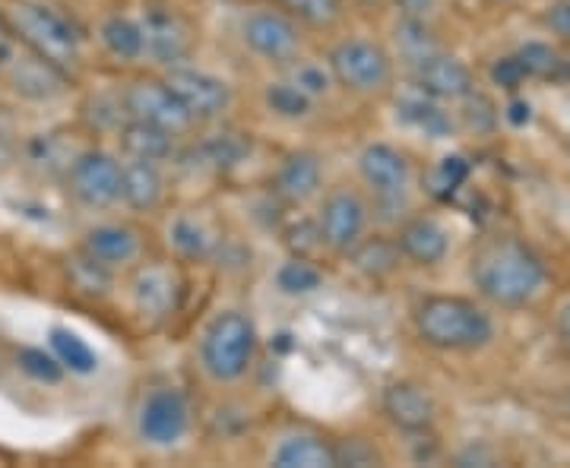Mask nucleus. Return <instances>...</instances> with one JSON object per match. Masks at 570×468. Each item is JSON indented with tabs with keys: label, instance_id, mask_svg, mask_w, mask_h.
Instances as JSON below:
<instances>
[{
	"label": "nucleus",
	"instance_id": "nucleus-18",
	"mask_svg": "<svg viewBox=\"0 0 570 468\" xmlns=\"http://www.w3.org/2000/svg\"><path fill=\"white\" fill-rule=\"evenodd\" d=\"M396 247L400 253L412 260L415 266H438L450 250V235L444 225L431 216H415L409 219L400 235H396Z\"/></svg>",
	"mask_w": 570,
	"mask_h": 468
},
{
	"label": "nucleus",
	"instance_id": "nucleus-21",
	"mask_svg": "<svg viewBox=\"0 0 570 468\" xmlns=\"http://www.w3.org/2000/svg\"><path fill=\"white\" fill-rule=\"evenodd\" d=\"M276 468H336V447L317 434H292L273 449Z\"/></svg>",
	"mask_w": 570,
	"mask_h": 468
},
{
	"label": "nucleus",
	"instance_id": "nucleus-9",
	"mask_svg": "<svg viewBox=\"0 0 570 468\" xmlns=\"http://www.w3.org/2000/svg\"><path fill=\"white\" fill-rule=\"evenodd\" d=\"M121 108L130 121L163 127L175 137L197 123L187 114V108L175 99V92L165 86V80H134L124 89Z\"/></svg>",
	"mask_w": 570,
	"mask_h": 468
},
{
	"label": "nucleus",
	"instance_id": "nucleus-2",
	"mask_svg": "<svg viewBox=\"0 0 570 468\" xmlns=\"http://www.w3.org/2000/svg\"><path fill=\"white\" fill-rule=\"evenodd\" d=\"M0 26L39 54L41 61L55 63L61 73L73 77L80 67V32L63 20L58 10L36 3V0H3L0 3Z\"/></svg>",
	"mask_w": 570,
	"mask_h": 468
},
{
	"label": "nucleus",
	"instance_id": "nucleus-10",
	"mask_svg": "<svg viewBox=\"0 0 570 468\" xmlns=\"http://www.w3.org/2000/svg\"><path fill=\"white\" fill-rule=\"evenodd\" d=\"M367 216L371 212H367L365 197L358 190H348V187L330 190L321 203V216H317L324 247H330L333 253H348L365 238Z\"/></svg>",
	"mask_w": 570,
	"mask_h": 468
},
{
	"label": "nucleus",
	"instance_id": "nucleus-27",
	"mask_svg": "<svg viewBox=\"0 0 570 468\" xmlns=\"http://www.w3.org/2000/svg\"><path fill=\"white\" fill-rule=\"evenodd\" d=\"M279 10L311 29H333L343 20V0H276Z\"/></svg>",
	"mask_w": 570,
	"mask_h": 468
},
{
	"label": "nucleus",
	"instance_id": "nucleus-37",
	"mask_svg": "<svg viewBox=\"0 0 570 468\" xmlns=\"http://www.w3.org/2000/svg\"><path fill=\"white\" fill-rule=\"evenodd\" d=\"M374 462H381V452L371 447L367 440L352 437L343 447H336V466H374Z\"/></svg>",
	"mask_w": 570,
	"mask_h": 468
},
{
	"label": "nucleus",
	"instance_id": "nucleus-43",
	"mask_svg": "<svg viewBox=\"0 0 570 468\" xmlns=\"http://www.w3.org/2000/svg\"><path fill=\"white\" fill-rule=\"evenodd\" d=\"M510 121H513V123L530 121V104H523V102L510 104Z\"/></svg>",
	"mask_w": 570,
	"mask_h": 468
},
{
	"label": "nucleus",
	"instance_id": "nucleus-24",
	"mask_svg": "<svg viewBox=\"0 0 570 468\" xmlns=\"http://www.w3.org/2000/svg\"><path fill=\"white\" fill-rule=\"evenodd\" d=\"M393 39H396L400 58H403L409 67L428 61L431 54L441 51V41L434 39L428 20H415V17H403V20L396 22V36H393Z\"/></svg>",
	"mask_w": 570,
	"mask_h": 468
},
{
	"label": "nucleus",
	"instance_id": "nucleus-34",
	"mask_svg": "<svg viewBox=\"0 0 570 468\" xmlns=\"http://www.w3.org/2000/svg\"><path fill=\"white\" fill-rule=\"evenodd\" d=\"M406 121H412L415 127H422L428 133H434V137H448L450 133V118L438 108L434 102H425V99H415V102L403 104V111H400Z\"/></svg>",
	"mask_w": 570,
	"mask_h": 468
},
{
	"label": "nucleus",
	"instance_id": "nucleus-42",
	"mask_svg": "<svg viewBox=\"0 0 570 468\" xmlns=\"http://www.w3.org/2000/svg\"><path fill=\"white\" fill-rule=\"evenodd\" d=\"M558 336H561V342H564L570 351V301L561 307V313H558Z\"/></svg>",
	"mask_w": 570,
	"mask_h": 468
},
{
	"label": "nucleus",
	"instance_id": "nucleus-15",
	"mask_svg": "<svg viewBox=\"0 0 570 468\" xmlns=\"http://www.w3.org/2000/svg\"><path fill=\"white\" fill-rule=\"evenodd\" d=\"M82 253L99 263L102 269H124L137 263L142 253V235L127 222H105L86 231L82 238Z\"/></svg>",
	"mask_w": 570,
	"mask_h": 468
},
{
	"label": "nucleus",
	"instance_id": "nucleus-32",
	"mask_svg": "<svg viewBox=\"0 0 570 468\" xmlns=\"http://www.w3.org/2000/svg\"><path fill=\"white\" fill-rule=\"evenodd\" d=\"M469 178V165L466 159H460V156H448V159H441L438 168L428 175V190L434 193V197H441V200H448L450 193L460 187V183Z\"/></svg>",
	"mask_w": 570,
	"mask_h": 468
},
{
	"label": "nucleus",
	"instance_id": "nucleus-22",
	"mask_svg": "<svg viewBox=\"0 0 570 468\" xmlns=\"http://www.w3.org/2000/svg\"><path fill=\"white\" fill-rule=\"evenodd\" d=\"M121 149L127 152V159L159 165L175 152V133L153 127V123L127 121L121 130Z\"/></svg>",
	"mask_w": 570,
	"mask_h": 468
},
{
	"label": "nucleus",
	"instance_id": "nucleus-16",
	"mask_svg": "<svg viewBox=\"0 0 570 468\" xmlns=\"http://www.w3.org/2000/svg\"><path fill=\"white\" fill-rule=\"evenodd\" d=\"M381 408L387 415L393 428L406 430V434H422L434 425L438 418V402L425 387L412 384V380H396L384 389Z\"/></svg>",
	"mask_w": 570,
	"mask_h": 468
},
{
	"label": "nucleus",
	"instance_id": "nucleus-13",
	"mask_svg": "<svg viewBox=\"0 0 570 468\" xmlns=\"http://www.w3.org/2000/svg\"><path fill=\"white\" fill-rule=\"evenodd\" d=\"M358 171H362V181L371 187L374 200L381 206H396L406 200L412 168H409V159L396 146H365L362 156H358Z\"/></svg>",
	"mask_w": 570,
	"mask_h": 468
},
{
	"label": "nucleus",
	"instance_id": "nucleus-12",
	"mask_svg": "<svg viewBox=\"0 0 570 468\" xmlns=\"http://www.w3.org/2000/svg\"><path fill=\"white\" fill-rule=\"evenodd\" d=\"M165 86L175 92V99L187 108V114L194 121H216L223 118L225 108L232 102V92L219 77L194 70V67H168L165 73Z\"/></svg>",
	"mask_w": 570,
	"mask_h": 468
},
{
	"label": "nucleus",
	"instance_id": "nucleus-30",
	"mask_svg": "<svg viewBox=\"0 0 570 468\" xmlns=\"http://www.w3.org/2000/svg\"><path fill=\"white\" fill-rule=\"evenodd\" d=\"M324 282V272L311 263L307 257H295L276 272V286L283 288L285 295H311Z\"/></svg>",
	"mask_w": 570,
	"mask_h": 468
},
{
	"label": "nucleus",
	"instance_id": "nucleus-39",
	"mask_svg": "<svg viewBox=\"0 0 570 468\" xmlns=\"http://www.w3.org/2000/svg\"><path fill=\"white\" fill-rule=\"evenodd\" d=\"M542 22L549 26L558 39L570 41V0H558L554 7H549V10H546V17H542Z\"/></svg>",
	"mask_w": 570,
	"mask_h": 468
},
{
	"label": "nucleus",
	"instance_id": "nucleus-26",
	"mask_svg": "<svg viewBox=\"0 0 570 468\" xmlns=\"http://www.w3.org/2000/svg\"><path fill=\"white\" fill-rule=\"evenodd\" d=\"M48 342H51V351H55V358L61 361V367L73 370V374H92V370L99 367V355L89 348L86 339H80V336L70 332V329H61V326L51 329Z\"/></svg>",
	"mask_w": 570,
	"mask_h": 468
},
{
	"label": "nucleus",
	"instance_id": "nucleus-7",
	"mask_svg": "<svg viewBox=\"0 0 570 468\" xmlns=\"http://www.w3.org/2000/svg\"><path fill=\"white\" fill-rule=\"evenodd\" d=\"M67 190L86 209H108L121 200V162L102 149H86L67 168Z\"/></svg>",
	"mask_w": 570,
	"mask_h": 468
},
{
	"label": "nucleus",
	"instance_id": "nucleus-6",
	"mask_svg": "<svg viewBox=\"0 0 570 468\" xmlns=\"http://www.w3.org/2000/svg\"><path fill=\"white\" fill-rule=\"evenodd\" d=\"M330 77L340 82L348 92H358V96H374V92H384L393 80V58L387 54L384 44L371 39H346L340 41L330 58Z\"/></svg>",
	"mask_w": 570,
	"mask_h": 468
},
{
	"label": "nucleus",
	"instance_id": "nucleus-44",
	"mask_svg": "<svg viewBox=\"0 0 570 468\" xmlns=\"http://www.w3.org/2000/svg\"><path fill=\"white\" fill-rule=\"evenodd\" d=\"M564 406L570 408V387H568V392H564Z\"/></svg>",
	"mask_w": 570,
	"mask_h": 468
},
{
	"label": "nucleus",
	"instance_id": "nucleus-38",
	"mask_svg": "<svg viewBox=\"0 0 570 468\" xmlns=\"http://www.w3.org/2000/svg\"><path fill=\"white\" fill-rule=\"evenodd\" d=\"M491 80L498 82V86H504V89H517V86H523V80H527V70L520 67L517 54L513 58H501V61H494V67H491Z\"/></svg>",
	"mask_w": 570,
	"mask_h": 468
},
{
	"label": "nucleus",
	"instance_id": "nucleus-19",
	"mask_svg": "<svg viewBox=\"0 0 570 468\" xmlns=\"http://www.w3.org/2000/svg\"><path fill=\"white\" fill-rule=\"evenodd\" d=\"M142 41H146V51L159 63H168V67H178L194 51L190 29L171 13H153L149 20L142 22Z\"/></svg>",
	"mask_w": 570,
	"mask_h": 468
},
{
	"label": "nucleus",
	"instance_id": "nucleus-25",
	"mask_svg": "<svg viewBox=\"0 0 570 468\" xmlns=\"http://www.w3.org/2000/svg\"><path fill=\"white\" fill-rule=\"evenodd\" d=\"M99 39H102L105 51L115 54L118 61H137L146 54V41H142V26L140 22L127 20V17H111L102 22L99 29Z\"/></svg>",
	"mask_w": 570,
	"mask_h": 468
},
{
	"label": "nucleus",
	"instance_id": "nucleus-46",
	"mask_svg": "<svg viewBox=\"0 0 570 468\" xmlns=\"http://www.w3.org/2000/svg\"><path fill=\"white\" fill-rule=\"evenodd\" d=\"M494 3H508V0H494Z\"/></svg>",
	"mask_w": 570,
	"mask_h": 468
},
{
	"label": "nucleus",
	"instance_id": "nucleus-40",
	"mask_svg": "<svg viewBox=\"0 0 570 468\" xmlns=\"http://www.w3.org/2000/svg\"><path fill=\"white\" fill-rule=\"evenodd\" d=\"M403 17H415V20H428L438 10V0H396Z\"/></svg>",
	"mask_w": 570,
	"mask_h": 468
},
{
	"label": "nucleus",
	"instance_id": "nucleus-14",
	"mask_svg": "<svg viewBox=\"0 0 570 468\" xmlns=\"http://www.w3.org/2000/svg\"><path fill=\"white\" fill-rule=\"evenodd\" d=\"M412 80L419 86V92L438 102H453V99H466L475 89V77L460 58H450L444 51L431 54L428 61L412 67Z\"/></svg>",
	"mask_w": 570,
	"mask_h": 468
},
{
	"label": "nucleus",
	"instance_id": "nucleus-20",
	"mask_svg": "<svg viewBox=\"0 0 570 468\" xmlns=\"http://www.w3.org/2000/svg\"><path fill=\"white\" fill-rule=\"evenodd\" d=\"M165 181L156 162L130 159L121 165V200L137 212H149L163 203Z\"/></svg>",
	"mask_w": 570,
	"mask_h": 468
},
{
	"label": "nucleus",
	"instance_id": "nucleus-45",
	"mask_svg": "<svg viewBox=\"0 0 570 468\" xmlns=\"http://www.w3.org/2000/svg\"><path fill=\"white\" fill-rule=\"evenodd\" d=\"M362 3H381V0H362Z\"/></svg>",
	"mask_w": 570,
	"mask_h": 468
},
{
	"label": "nucleus",
	"instance_id": "nucleus-17",
	"mask_svg": "<svg viewBox=\"0 0 570 468\" xmlns=\"http://www.w3.org/2000/svg\"><path fill=\"white\" fill-rule=\"evenodd\" d=\"M324 181V165L317 152H288L279 168H276V178H273V193L283 200V203H305L311 200Z\"/></svg>",
	"mask_w": 570,
	"mask_h": 468
},
{
	"label": "nucleus",
	"instance_id": "nucleus-36",
	"mask_svg": "<svg viewBox=\"0 0 570 468\" xmlns=\"http://www.w3.org/2000/svg\"><path fill=\"white\" fill-rule=\"evenodd\" d=\"M171 238H175V247L181 250L184 257H204L206 250H209L206 231L197 222H190V219H181V222L175 225Z\"/></svg>",
	"mask_w": 570,
	"mask_h": 468
},
{
	"label": "nucleus",
	"instance_id": "nucleus-23",
	"mask_svg": "<svg viewBox=\"0 0 570 468\" xmlns=\"http://www.w3.org/2000/svg\"><path fill=\"white\" fill-rule=\"evenodd\" d=\"M175 276L165 266H142L137 282H134V295H137V307L146 317H168L175 307Z\"/></svg>",
	"mask_w": 570,
	"mask_h": 468
},
{
	"label": "nucleus",
	"instance_id": "nucleus-31",
	"mask_svg": "<svg viewBox=\"0 0 570 468\" xmlns=\"http://www.w3.org/2000/svg\"><path fill=\"white\" fill-rule=\"evenodd\" d=\"M285 82H292L305 99H311V102H317L321 96H326L330 92V82H333V77H330V67H321V63H311V61H298L288 67V77H285Z\"/></svg>",
	"mask_w": 570,
	"mask_h": 468
},
{
	"label": "nucleus",
	"instance_id": "nucleus-3",
	"mask_svg": "<svg viewBox=\"0 0 570 468\" xmlns=\"http://www.w3.org/2000/svg\"><path fill=\"white\" fill-rule=\"evenodd\" d=\"M415 332L425 346L438 351H475L494 336L491 317L469 298L434 295L415 310Z\"/></svg>",
	"mask_w": 570,
	"mask_h": 468
},
{
	"label": "nucleus",
	"instance_id": "nucleus-29",
	"mask_svg": "<svg viewBox=\"0 0 570 468\" xmlns=\"http://www.w3.org/2000/svg\"><path fill=\"white\" fill-rule=\"evenodd\" d=\"M517 61L527 70V77H539V80H551V77H561L564 73V61L561 54L546 44V41H530L517 51Z\"/></svg>",
	"mask_w": 570,
	"mask_h": 468
},
{
	"label": "nucleus",
	"instance_id": "nucleus-33",
	"mask_svg": "<svg viewBox=\"0 0 570 468\" xmlns=\"http://www.w3.org/2000/svg\"><path fill=\"white\" fill-rule=\"evenodd\" d=\"M266 104L279 114V118H305L307 111H311V99H305L292 82H273L269 89H266Z\"/></svg>",
	"mask_w": 570,
	"mask_h": 468
},
{
	"label": "nucleus",
	"instance_id": "nucleus-4",
	"mask_svg": "<svg viewBox=\"0 0 570 468\" xmlns=\"http://www.w3.org/2000/svg\"><path fill=\"white\" fill-rule=\"evenodd\" d=\"M257 326L242 310H223L213 317L200 339V365L219 384H235L247 374L257 355Z\"/></svg>",
	"mask_w": 570,
	"mask_h": 468
},
{
	"label": "nucleus",
	"instance_id": "nucleus-5",
	"mask_svg": "<svg viewBox=\"0 0 570 468\" xmlns=\"http://www.w3.org/2000/svg\"><path fill=\"white\" fill-rule=\"evenodd\" d=\"M0 80L29 102H55L70 86L67 73H61L55 63L41 61L29 48H22L3 26H0Z\"/></svg>",
	"mask_w": 570,
	"mask_h": 468
},
{
	"label": "nucleus",
	"instance_id": "nucleus-1",
	"mask_svg": "<svg viewBox=\"0 0 570 468\" xmlns=\"http://www.w3.org/2000/svg\"><path fill=\"white\" fill-rule=\"evenodd\" d=\"M469 276L498 307H523L546 286V266L517 238H489L472 250Z\"/></svg>",
	"mask_w": 570,
	"mask_h": 468
},
{
	"label": "nucleus",
	"instance_id": "nucleus-11",
	"mask_svg": "<svg viewBox=\"0 0 570 468\" xmlns=\"http://www.w3.org/2000/svg\"><path fill=\"white\" fill-rule=\"evenodd\" d=\"M242 39L257 58L269 63H292L302 51L298 22L283 10H254L242 22Z\"/></svg>",
	"mask_w": 570,
	"mask_h": 468
},
{
	"label": "nucleus",
	"instance_id": "nucleus-41",
	"mask_svg": "<svg viewBox=\"0 0 570 468\" xmlns=\"http://www.w3.org/2000/svg\"><path fill=\"white\" fill-rule=\"evenodd\" d=\"M456 466H491V452L469 447L466 452H460V456H456Z\"/></svg>",
	"mask_w": 570,
	"mask_h": 468
},
{
	"label": "nucleus",
	"instance_id": "nucleus-28",
	"mask_svg": "<svg viewBox=\"0 0 570 468\" xmlns=\"http://www.w3.org/2000/svg\"><path fill=\"white\" fill-rule=\"evenodd\" d=\"M348 253H352L355 266H358L362 272H367V276H374V279L393 272L396 263H400V257H403L396 241H384V238H374V241H365V238H362Z\"/></svg>",
	"mask_w": 570,
	"mask_h": 468
},
{
	"label": "nucleus",
	"instance_id": "nucleus-35",
	"mask_svg": "<svg viewBox=\"0 0 570 468\" xmlns=\"http://www.w3.org/2000/svg\"><path fill=\"white\" fill-rule=\"evenodd\" d=\"M17 361H20L22 374H29L39 384H58L63 377L61 361L55 355H45L41 348H22Z\"/></svg>",
	"mask_w": 570,
	"mask_h": 468
},
{
	"label": "nucleus",
	"instance_id": "nucleus-8",
	"mask_svg": "<svg viewBox=\"0 0 570 468\" xmlns=\"http://www.w3.org/2000/svg\"><path fill=\"white\" fill-rule=\"evenodd\" d=\"M190 428V402L181 389H153L137 415V434L146 447H175Z\"/></svg>",
	"mask_w": 570,
	"mask_h": 468
}]
</instances>
